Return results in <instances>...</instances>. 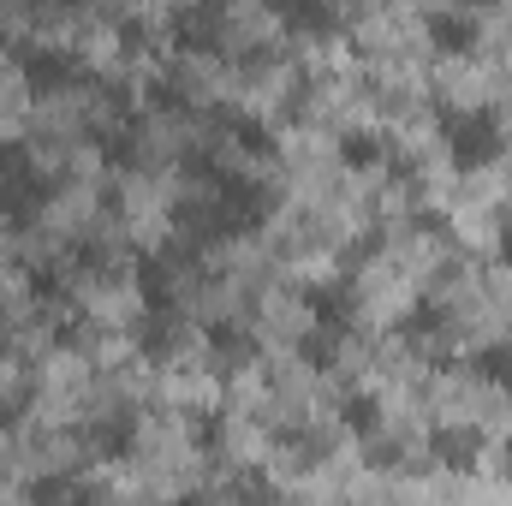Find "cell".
<instances>
[{
	"instance_id": "cell-1",
	"label": "cell",
	"mask_w": 512,
	"mask_h": 506,
	"mask_svg": "<svg viewBox=\"0 0 512 506\" xmlns=\"http://www.w3.org/2000/svg\"><path fill=\"white\" fill-rule=\"evenodd\" d=\"M435 126L447 137V161L459 167V173H477V167H489L501 149H507V131L495 120V108H459V102H441L435 108Z\"/></svg>"
},
{
	"instance_id": "cell-2",
	"label": "cell",
	"mask_w": 512,
	"mask_h": 506,
	"mask_svg": "<svg viewBox=\"0 0 512 506\" xmlns=\"http://www.w3.org/2000/svg\"><path fill=\"white\" fill-rule=\"evenodd\" d=\"M18 72H24V84H30L36 96H54V90H66V84L90 78L84 60H78L72 48H60V42H30V48L18 54Z\"/></svg>"
},
{
	"instance_id": "cell-3",
	"label": "cell",
	"mask_w": 512,
	"mask_h": 506,
	"mask_svg": "<svg viewBox=\"0 0 512 506\" xmlns=\"http://www.w3.org/2000/svg\"><path fill=\"white\" fill-rule=\"evenodd\" d=\"M298 298H304V316H310L316 334L346 340V328L358 322V292H352V280H310Z\"/></svg>"
},
{
	"instance_id": "cell-4",
	"label": "cell",
	"mask_w": 512,
	"mask_h": 506,
	"mask_svg": "<svg viewBox=\"0 0 512 506\" xmlns=\"http://www.w3.org/2000/svg\"><path fill=\"white\" fill-rule=\"evenodd\" d=\"M405 346H417V352H429L435 340H447L453 334V304L447 298H417L405 316H399V328H393Z\"/></svg>"
},
{
	"instance_id": "cell-5",
	"label": "cell",
	"mask_w": 512,
	"mask_h": 506,
	"mask_svg": "<svg viewBox=\"0 0 512 506\" xmlns=\"http://www.w3.org/2000/svg\"><path fill=\"white\" fill-rule=\"evenodd\" d=\"M429 459L447 465V471H477V459H483V429H471V423H441V429H429Z\"/></svg>"
},
{
	"instance_id": "cell-6",
	"label": "cell",
	"mask_w": 512,
	"mask_h": 506,
	"mask_svg": "<svg viewBox=\"0 0 512 506\" xmlns=\"http://www.w3.org/2000/svg\"><path fill=\"white\" fill-rule=\"evenodd\" d=\"M137 298H143V316H173L179 286H173V262L167 256L137 251Z\"/></svg>"
},
{
	"instance_id": "cell-7",
	"label": "cell",
	"mask_w": 512,
	"mask_h": 506,
	"mask_svg": "<svg viewBox=\"0 0 512 506\" xmlns=\"http://www.w3.org/2000/svg\"><path fill=\"white\" fill-rule=\"evenodd\" d=\"M167 24L185 54H221V6H179Z\"/></svg>"
},
{
	"instance_id": "cell-8",
	"label": "cell",
	"mask_w": 512,
	"mask_h": 506,
	"mask_svg": "<svg viewBox=\"0 0 512 506\" xmlns=\"http://www.w3.org/2000/svg\"><path fill=\"white\" fill-rule=\"evenodd\" d=\"M24 501L30 506H108L102 489H90L84 477H66V471H42L24 483Z\"/></svg>"
},
{
	"instance_id": "cell-9",
	"label": "cell",
	"mask_w": 512,
	"mask_h": 506,
	"mask_svg": "<svg viewBox=\"0 0 512 506\" xmlns=\"http://www.w3.org/2000/svg\"><path fill=\"white\" fill-rule=\"evenodd\" d=\"M90 453L96 459H126L131 447H137V411L131 405H114V411H102L96 423H90Z\"/></svg>"
},
{
	"instance_id": "cell-10",
	"label": "cell",
	"mask_w": 512,
	"mask_h": 506,
	"mask_svg": "<svg viewBox=\"0 0 512 506\" xmlns=\"http://www.w3.org/2000/svg\"><path fill=\"white\" fill-rule=\"evenodd\" d=\"M423 30H429V42L441 48V54H471V42H477V12H459V6H435V12H423Z\"/></svg>"
},
{
	"instance_id": "cell-11",
	"label": "cell",
	"mask_w": 512,
	"mask_h": 506,
	"mask_svg": "<svg viewBox=\"0 0 512 506\" xmlns=\"http://www.w3.org/2000/svg\"><path fill=\"white\" fill-rule=\"evenodd\" d=\"M209 358H215V370H245L256 358V334L245 322H209Z\"/></svg>"
},
{
	"instance_id": "cell-12",
	"label": "cell",
	"mask_w": 512,
	"mask_h": 506,
	"mask_svg": "<svg viewBox=\"0 0 512 506\" xmlns=\"http://www.w3.org/2000/svg\"><path fill=\"white\" fill-rule=\"evenodd\" d=\"M334 417H340V429H352L358 441H376V435H382V399H376L370 387H346L340 405H334Z\"/></svg>"
},
{
	"instance_id": "cell-13",
	"label": "cell",
	"mask_w": 512,
	"mask_h": 506,
	"mask_svg": "<svg viewBox=\"0 0 512 506\" xmlns=\"http://www.w3.org/2000/svg\"><path fill=\"white\" fill-rule=\"evenodd\" d=\"M221 126L233 131V143L245 149V155H256V161H274V126H262L256 114H239V108H221Z\"/></svg>"
},
{
	"instance_id": "cell-14",
	"label": "cell",
	"mask_w": 512,
	"mask_h": 506,
	"mask_svg": "<svg viewBox=\"0 0 512 506\" xmlns=\"http://www.w3.org/2000/svg\"><path fill=\"white\" fill-rule=\"evenodd\" d=\"M334 155H340L346 167H382L387 161V137L376 126H346L340 131V143H334Z\"/></svg>"
},
{
	"instance_id": "cell-15",
	"label": "cell",
	"mask_w": 512,
	"mask_h": 506,
	"mask_svg": "<svg viewBox=\"0 0 512 506\" xmlns=\"http://www.w3.org/2000/svg\"><path fill=\"white\" fill-rule=\"evenodd\" d=\"M173 346H179V334H173V316H137V352H143L149 364L173 358Z\"/></svg>"
},
{
	"instance_id": "cell-16",
	"label": "cell",
	"mask_w": 512,
	"mask_h": 506,
	"mask_svg": "<svg viewBox=\"0 0 512 506\" xmlns=\"http://www.w3.org/2000/svg\"><path fill=\"white\" fill-rule=\"evenodd\" d=\"M471 370L489 381V387H507L512 393V340H489V346H477V352H471Z\"/></svg>"
},
{
	"instance_id": "cell-17",
	"label": "cell",
	"mask_w": 512,
	"mask_h": 506,
	"mask_svg": "<svg viewBox=\"0 0 512 506\" xmlns=\"http://www.w3.org/2000/svg\"><path fill=\"white\" fill-rule=\"evenodd\" d=\"M233 501L239 506H274L280 501V489H274L268 471H239V477H233Z\"/></svg>"
},
{
	"instance_id": "cell-18",
	"label": "cell",
	"mask_w": 512,
	"mask_h": 506,
	"mask_svg": "<svg viewBox=\"0 0 512 506\" xmlns=\"http://www.w3.org/2000/svg\"><path fill=\"white\" fill-rule=\"evenodd\" d=\"M298 358H304V370H334L340 364V340L334 334H298Z\"/></svg>"
},
{
	"instance_id": "cell-19",
	"label": "cell",
	"mask_w": 512,
	"mask_h": 506,
	"mask_svg": "<svg viewBox=\"0 0 512 506\" xmlns=\"http://www.w3.org/2000/svg\"><path fill=\"white\" fill-rule=\"evenodd\" d=\"M96 149H102V161H120V167L137 161V137H131V126H102L96 131Z\"/></svg>"
},
{
	"instance_id": "cell-20",
	"label": "cell",
	"mask_w": 512,
	"mask_h": 506,
	"mask_svg": "<svg viewBox=\"0 0 512 506\" xmlns=\"http://www.w3.org/2000/svg\"><path fill=\"white\" fill-rule=\"evenodd\" d=\"M221 441H227V417L221 411H197L191 417V447L197 453H221Z\"/></svg>"
},
{
	"instance_id": "cell-21",
	"label": "cell",
	"mask_w": 512,
	"mask_h": 506,
	"mask_svg": "<svg viewBox=\"0 0 512 506\" xmlns=\"http://www.w3.org/2000/svg\"><path fill=\"white\" fill-rule=\"evenodd\" d=\"M280 24H292V30H328V24H334V12H328V6H316V0H304V6H280Z\"/></svg>"
},
{
	"instance_id": "cell-22",
	"label": "cell",
	"mask_w": 512,
	"mask_h": 506,
	"mask_svg": "<svg viewBox=\"0 0 512 506\" xmlns=\"http://www.w3.org/2000/svg\"><path fill=\"white\" fill-rule=\"evenodd\" d=\"M149 108H167V114H179V108H185V84H179L173 72H155V78H149Z\"/></svg>"
},
{
	"instance_id": "cell-23",
	"label": "cell",
	"mask_w": 512,
	"mask_h": 506,
	"mask_svg": "<svg viewBox=\"0 0 512 506\" xmlns=\"http://www.w3.org/2000/svg\"><path fill=\"white\" fill-rule=\"evenodd\" d=\"M30 298H42V304H60V298H66V274H60L54 262L30 268Z\"/></svg>"
},
{
	"instance_id": "cell-24",
	"label": "cell",
	"mask_w": 512,
	"mask_h": 506,
	"mask_svg": "<svg viewBox=\"0 0 512 506\" xmlns=\"http://www.w3.org/2000/svg\"><path fill=\"white\" fill-rule=\"evenodd\" d=\"M417 227H423V233H453V221H447L441 209H423V215H417Z\"/></svg>"
},
{
	"instance_id": "cell-25",
	"label": "cell",
	"mask_w": 512,
	"mask_h": 506,
	"mask_svg": "<svg viewBox=\"0 0 512 506\" xmlns=\"http://www.w3.org/2000/svg\"><path fill=\"white\" fill-rule=\"evenodd\" d=\"M501 256H507V262H512V215H507V221H501Z\"/></svg>"
},
{
	"instance_id": "cell-26",
	"label": "cell",
	"mask_w": 512,
	"mask_h": 506,
	"mask_svg": "<svg viewBox=\"0 0 512 506\" xmlns=\"http://www.w3.org/2000/svg\"><path fill=\"white\" fill-rule=\"evenodd\" d=\"M167 506H215L209 495H179V501H167Z\"/></svg>"
},
{
	"instance_id": "cell-27",
	"label": "cell",
	"mask_w": 512,
	"mask_h": 506,
	"mask_svg": "<svg viewBox=\"0 0 512 506\" xmlns=\"http://www.w3.org/2000/svg\"><path fill=\"white\" fill-rule=\"evenodd\" d=\"M507 465H512V435H507Z\"/></svg>"
}]
</instances>
